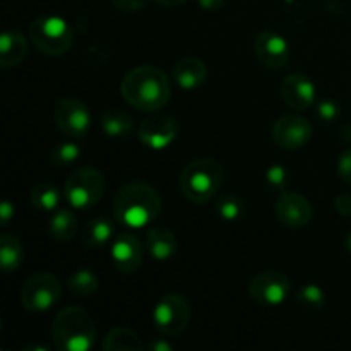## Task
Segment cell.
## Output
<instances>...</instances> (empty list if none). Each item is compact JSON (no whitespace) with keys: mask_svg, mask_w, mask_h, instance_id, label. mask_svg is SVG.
<instances>
[{"mask_svg":"<svg viewBox=\"0 0 351 351\" xmlns=\"http://www.w3.org/2000/svg\"><path fill=\"white\" fill-rule=\"evenodd\" d=\"M123 99L141 112H158L171 98V84L161 69L141 65L123 75L120 82Z\"/></svg>","mask_w":351,"mask_h":351,"instance_id":"6da1fadb","label":"cell"},{"mask_svg":"<svg viewBox=\"0 0 351 351\" xmlns=\"http://www.w3.org/2000/svg\"><path fill=\"white\" fill-rule=\"evenodd\" d=\"M161 211V197L156 189L144 182L125 184L115 195L113 215L115 219L129 228H143L158 218Z\"/></svg>","mask_w":351,"mask_h":351,"instance_id":"7a4b0ae2","label":"cell"},{"mask_svg":"<svg viewBox=\"0 0 351 351\" xmlns=\"http://www.w3.org/2000/svg\"><path fill=\"white\" fill-rule=\"evenodd\" d=\"M51 338L60 351H89L95 345L96 326L81 307H65L57 314Z\"/></svg>","mask_w":351,"mask_h":351,"instance_id":"3957f363","label":"cell"},{"mask_svg":"<svg viewBox=\"0 0 351 351\" xmlns=\"http://www.w3.org/2000/svg\"><path fill=\"white\" fill-rule=\"evenodd\" d=\"M223 167L213 158H199L182 170L178 185L187 201L202 204L211 201L223 184Z\"/></svg>","mask_w":351,"mask_h":351,"instance_id":"277c9868","label":"cell"},{"mask_svg":"<svg viewBox=\"0 0 351 351\" xmlns=\"http://www.w3.org/2000/svg\"><path fill=\"white\" fill-rule=\"evenodd\" d=\"M29 40L38 51L48 57H60L67 53L72 47V31L62 17L41 16L31 23Z\"/></svg>","mask_w":351,"mask_h":351,"instance_id":"5b68a950","label":"cell"},{"mask_svg":"<svg viewBox=\"0 0 351 351\" xmlns=\"http://www.w3.org/2000/svg\"><path fill=\"white\" fill-rule=\"evenodd\" d=\"M105 194V178L101 171L81 167L72 171L64 185V195L72 208L89 209L98 204Z\"/></svg>","mask_w":351,"mask_h":351,"instance_id":"8992f818","label":"cell"},{"mask_svg":"<svg viewBox=\"0 0 351 351\" xmlns=\"http://www.w3.org/2000/svg\"><path fill=\"white\" fill-rule=\"evenodd\" d=\"M191 321V305L180 293H167L153 311V324L163 336H177Z\"/></svg>","mask_w":351,"mask_h":351,"instance_id":"52a82bcc","label":"cell"},{"mask_svg":"<svg viewBox=\"0 0 351 351\" xmlns=\"http://www.w3.org/2000/svg\"><path fill=\"white\" fill-rule=\"evenodd\" d=\"M62 293L60 281L50 273H38L24 283L21 290V304L27 312L41 314L53 307Z\"/></svg>","mask_w":351,"mask_h":351,"instance_id":"ba28073f","label":"cell"},{"mask_svg":"<svg viewBox=\"0 0 351 351\" xmlns=\"http://www.w3.org/2000/svg\"><path fill=\"white\" fill-rule=\"evenodd\" d=\"M290 293V280L285 273L276 269H267L256 274L249 283V295L254 302L261 305H280L287 300Z\"/></svg>","mask_w":351,"mask_h":351,"instance_id":"9c48e42d","label":"cell"},{"mask_svg":"<svg viewBox=\"0 0 351 351\" xmlns=\"http://www.w3.org/2000/svg\"><path fill=\"white\" fill-rule=\"evenodd\" d=\"M55 123L65 136L81 139L91 127V115L81 99L62 98L55 105Z\"/></svg>","mask_w":351,"mask_h":351,"instance_id":"30bf717a","label":"cell"},{"mask_svg":"<svg viewBox=\"0 0 351 351\" xmlns=\"http://www.w3.org/2000/svg\"><path fill=\"white\" fill-rule=\"evenodd\" d=\"M180 132V125L171 115H151L137 127V136L144 146L151 149H165L170 146Z\"/></svg>","mask_w":351,"mask_h":351,"instance_id":"8fae6325","label":"cell"},{"mask_svg":"<svg viewBox=\"0 0 351 351\" xmlns=\"http://www.w3.org/2000/svg\"><path fill=\"white\" fill-rule=\"evenodd\" d=\"M273 141L281 149H300L311 141L312 125L298 115H283L273 125Z\"/></svg>","mask_w":351,"mask_h":351,"instance_id":"7c38bea8","label":"cell"},{"mask_svg":"<svg viewBox=\"0 0 351 351\" xmlns=\"http://www.w3.org/2000/svg\"><path fill=\"white\" fill-rule=\"evenodd\" d=\"M312 213L311 201L297 192H285L274 204L278 221L288 228H304L312 219Z\"/></svg>","mask_w":351,"mask_h":351,"instance_id":"4fadbf2b","label":"cell"},{"mask_svg":"<svg viewBox=\"0 0 351 351\" xmlns=\"http://www.w3.org/2000/svg\"><path fill=\"white\" fill-rule=\"evenodd\" d=\"M144 261V250L137 237L132 233H122L112 245V263L117 271L123 274H134L141 269Z\"/></svg>","mask_w":351,"mask_h":351,"instance_id":"5bb4252c","label":"cell"},{"mask_svg":"<svg viewBox=\"0 0 351 351\" xmlns=\"http://www.w3.org/2000/svg\"><path fill=\"white\" fill-rule=\"evenodd\" d=\"M254 48L261 64L269 69H281L290 60L288 41L274 31H263L257 34Z\"/></svg>","mask_w":351,"mask_h":351,"instance_id":"9a60e30c","label":"cell"},{"mask_svg":"<svg viewBox=\"0 0 351 351\" xmlns=\"http://www.w3.org/2000/svg\"><path fill=\"white\" fill-rule=\"evenodd\" d=\"M283 101L293 110H308L315 103V84L304 74H290L281 84Z\"/></svg>","mask_w":351,"mask_h":351,"instance_id":"2e32d148","label":"cell"},{"mask_svg":"<svg viewBox=\"0 0 351 351\" xmlns=\"http://www.w3.org/2000/svg\"><path fill=\"white\" fill-rule=\"evenodd\" d=\"M173 79L182 89L191 91L208 79V65L197 57H185L175 64Z\"/></svg>","mask_w":351,"mask_h":351,"instance_id":"e0dca14e","label":"cell"},{"mask_svg":"<svg viewBox=\"0 0 351 351\" xmlns=\"http://www.w3.org/2000/svg\"><path fill=\"white\" fill-rule=\"evenodd\" d=\"M146 249L156 261H168L177 254L178 240L167 226H153L146 233Z\"/></svg>","mask_w":351,"mask_h":351,"instance_id":"ac0fdd59","label":"cell"},{"mask_svg":"<svg viewBox=\"0 0 351 351\" xmlns=\"http://www.w3.org/2000/svg\"><path fill=\"white\" fill-rule=\"evenodd\" d=\"M27 55V40L19 31H5L0 36V65L12 69L19 65Z\"/></svg>","mask_w":351,"mask_h":351,"instance_id":"d6986e66","label":"cell"},{"mask_svg":"<svg viewBox=\"0 0 351 351\" xmlns=\"http://www.w3.org/2000/svg\"><path fill=\"white\" fill-rule=\"evenodd\" d=\"M113 235V221L106 216H96L89 219L81 230V242L82 245L89 249L103 247Z\"/></svg>","mask_w":351,"mask_h":351,"instance_id":"ffe728a7","label":"cell"},{"mask_svg":"<svg viewBox=\"0 0 351 351\" xmlns=\"http://www.w3.org/2000/svg\"><path fill=\"white\" fill-rule=\"evenodd\" d=\"M101 348L105 351H143L144 343L137 332L129 328H113L106 332Z\"/></svg>","mask_w":351,"mask_h":351,"instance_id":"44dd1931","label":"cell"},{"mask_svg":"<svg viewBox=\"0 0 351 351\" xmlns=\"http://www.w3.org/2000/svg\"><path fill=\"white\" fill-rule=\"evenodd\" d=\"M50 235L60 243H67L74 240L79 232L77 216L69 209H58L50 218Z\"/></svg>","mask_w":351,"mask_h":351,"instance_id":"7402d4cb","label":"cell"},{"mask_svg":"<svg viewBox=\"0 0 351 351\" xmlns=\"http://www.w3.org/2000/svg\"><path fill=\"white\" fill-rule=\"evenodd\" d=\"M99 123H101L103 132L110 137H125L134 130L132 117L120 108L106 110Z\"/></svg>","mask_w":351,"mask_h":351,"instance_id":"603a6c76","label":"cell"},{"mask_svg":"<svg viewBox=\"0 0 351 351\" xmlns=\"http://www.w3.org/2000/svg\"><path fill=\"white\" fill-rule=\"evenodd\" d=\"M23 245L19 239L10 233H2L0 237V267L5 274L14 273L23 263Z\"/></svg>","mask_w":351,"mask_h":351,"instance_id":"cb8c5ba5","label":"cell"},{"mask_svg":"<svg viewBox=\"0 0 351 351\" xmlns=\"http://www.w3.org/2000/svg\"><path fill=\"white\" fill-rule=\"evenodd\" d=\"M67 288L74 297L89 298L99 290V278L89 269H77L67 278Z\"/></svg>","mask_w":351,"mask_h":351,"instance_id":"d4e9b609","label":"cell"},{"mask_svg":"<svg viewBox=\"0 0 351 351\" xmlns=\"http://www.w3.org/2000/svg\"><path fill=\"white\" fill-rule=\"evenodd\" d=\"M29 199L34 209L43 213H50L58 206L60 192H58V189L55 187V185L48 184V182H41V184H36L31 189Z\"/></svg>","mask_w":351,"mask_h":351,"instance_id":"484cf974","label":"cell"},{"mask_svg":"<svg viewBox=\"0 0 351 351\" xmlns=\"http://www.w3.org/2000/svg\"><path fill=\"white\" fill-rule=\"evenodd\" d=\"M297 302L305 308V311L317 312L324 307L326 295L317 285H305V287L298 291Z\"/></svg>","mask_w":351,"mask_h":351,"instance_id":"4316f807","label":"cell"},{"mask_svg":"<svg viewBox=\"0 0 351 351\" xmlns=\"http://www.w3.org/2000/svg\"><path fill=\"white\" fill-rule=\"evenodd\" d=\"M216 211L226 221H235L245 211V204L240 197L237 195H221V197L216 201Z\"/></svg>","mask_w":351,"mask_h":351,"instance_id":"83f0119b","label":"cell"},{"mask_svg":"<svg viewBox=\"0 0 351 351\" xmlns=\"http://www.w3.org/2000/svg\"><path fill=\"white\" fill-rule=\"evenodd\" d=\"M79 156H81V147L74 143H60L50 153L51 163L57 167H69L77 161Z\"/></svg>","mask_w":351,"mask_h":351,"instance_id":"f1b7e54d","label":"cell"},{"mask_svg":"<svg viewBox=\"0 0 351 351\" xmlns=\"http://www.w3.org/2000/svg\"><path fill=\"white\" fill-rule=\"evenodd\" d=\"M266 180L271 189H274V191H283L288 185V182H290V175H288V170L285 167L273 165V167L267 168Z\"/></svg>","mask_w":351,"mask_h":351,"instance_id":"f546056e","label":"cell"},{"mask_svg":"<svg viewBox=\"0 0 351 351\" xmlns=\"http://www.w3.org/2000/svg\"><path fill=\"white\" fill-rule=\"evenodd\" d=\"M338 173L343 182H346V184L351 185V147L339 156Z\"/></svg>","mask_w":351,"mask_h":351,"instance_id":"4dcf8cb0","label":"cell"},{"mask_svg":"<svg viewBox=\"0 0 351 351\" xmlns=\"http://www.w3.org/2000/svg\"><path fill=\"white\" fill-rule=\"evenodd\" d=\"M317 113L324 122H331L339 115V106L335 101H321L317 105Z\"/></svg>","mask_w":351,"mask_h":351,"instance_id":"1f68e13d","label":"cell"},{"mask_svg":"<svg viewBox=\"0 0 351 351\" xmlns=\"http://www.w3.org/2000/svg\"><path fill=\"white\" fill-rule=\"evenodd\" d=\"M110 2L123 12H137L146 5L147 0H110Z\"/></svg>","mask_w":351,"mask_h":351,"instance_id":"d6a6232c","label":"cell"},{"mask_svg":"<svg viewBox=\"0 0 351 351\" xmlns=\"http://www.w3.org/2000/svg\"><path fill=\"white\" fill-rule=\"evenodd\" d=\"M336 211L341 216H346V218H351V194H341L336 197L335 201Z\"/></svg>","mask_w":351,"mask_h":351,"instance_id":"836d02e7","label":"cell"},{"mask_svg":"<svg viewBox=\"0 0 351 351\" xmlns=\"http://www.w3.org/2000/svg\"><path fill=\"white\" fill-rule=\"evenodd\" d=\"M12 218H14V206L10 204V201L3 199L2 204H0V221H2L3 226H7Z\"/></svg>","mask_w":351,"mask_h":351,"instance_id":"e575fe53","label":"cell"},{"mask_svg":"<svg viewBox=\"0 0 351 351\" xmlns=\"http://www.w3.org/2000/svg\"><path fill=\"white\" fill-rule=\"evenodd\" d=\"M204 10H219L225 5V0H197Z\"/></svg>","mask_w":351,"mask_h":351,"instance_id":"d590c367","label":"cell"},{"mask_svg":"<svg viewBox=\"0 0 351 351\" xmlns=\"http://www.w3.org/2000/svg\"><path fill=\"white\" fill-rule=\"evenodd\" d=\"M149 350H153V351H170L171 346L168 345L167 341H153L149 345Z\"/></svg>","mask_w":351,"mask_h":351,"instance_id":"8d00e7d4","label":"cell"},{"mask_svg":"<svg viewBox=\"0 0 351 351\" xmlns=\"http://www.w3.org/2000/svg\"><path fill=\"white\" fill-rule=\"evenodd\" d=\"M184 2H187V0H156V3H160L161 7H177Z\"/></svg>","mask_w":351,"mask_h":351,"instance_id":"74e56055","label":"cell"},{"mask_svg":"<svg viewBox=\"0 0 351 351\" xmlns=\"http://www.w3.org/2000/svg\"><path fill=\"white\" fill-rule=\"evenodd\" d=\"M346 252H348V256L351 259V230L348 232V235H346Z\"/></svg>","mask_w":351,"mask_h":351,"instance_id":"f35d334b","label":"cell"},{"mask_svg":"<svg viewBox=\"0 0 351 351\" xmlns=\"http://www.w3.org/2000/svg\"><path fill=\"white\" fill-rule=\"evenodd\" d=\"M23 351H48L45 346H26V348H23Z\"/></svg>","mask_w":351,"mask_h":351,"instance_id":"ab89813d","label":"cell"}]
</instances>
